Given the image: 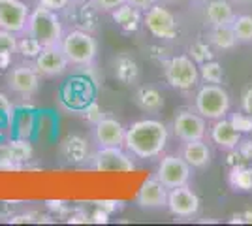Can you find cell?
<instances>
[{"instance_id": "obj_1", "label": "cell", "mask_w": 252, "mask_h": 226, "mask_svg": "<svg viewBox=\"0 0 252 226\" xmlns=\"http://www.w3.org/2000/svg\"><path fill=\"white\" fill-rule=\"evenodd\" d=\"M168 143V127L157 119H141L126 129L125 149L141 161L162 155Z\"/></svg>"}, {"instance_id": "obj_2", "label": "cell", "mask_w": 252, "mask_h": 226, "mask_svg": "<svg viewBox=\"0 0 252 226\" xmlns=\"http://www.w3.org/2000/svg\"><path fill=\"white\" fill-rule=\"evenodd\" d=\"M25 32L31 38H34L42 47L61 45L64 38V31L61 17H59V11H53L38 4L29 15V23H27Z\"/></svg>"}, {"instance_id": "obj_3", "label": "cell", "mask_w": 252, "mask_h": 226, "mask_svg": "<svg viewBox=\"0 0 252 226\" xmlns=\"http://www.w3.org/2000/svg\"><path fill=\"white\" fill-rule=\"evenodd\" d=\"M61 47L70 66L75 68H89L94 65L98 57V42L93 38V34L85 31H70L64 34Z\"/></svg>"}, {"instance_id": "obj_4", "label": "cell", "mask_w": 252, "mask_h": 226, "mask_svg": "<svg viewBox=\"0 0 252 226\" xmlns=\"http://www.w3.org/2000/svg\"><path fill=\"white\" fill-rule=\"evenodd\" d=\"M230 106L231 100L228 91L217 83H205L200 87L194 98V109L207 121H219L226 117L230 113Z\"/></svg>"}, {"instance_id": "obj_5", "label": "cell", "mask_w": 252, "mask_h": 226, "mask_svg": "<svg viewBox=\"0 0 252 226\" xmlns=\"http://www.w3.org/2000/svg\"><path fill=\"white\" fill-rule=\"evenodd\" d=\"M162 72L169 85L177 91H190L200 81V66L189 55H175L162 63Z\"/></svg>"}, {"instance_id": "obj_6", "label": "cell", "mask_w": 252, "mask_h": 226, "mask_svg": "<svg viewBox=\"0 0 252 226\" xmlns=\"http://www.w3.org/2000/svg\"><path fill=\"white\" fill-rule=\"evenodd\" d=\"M40 77L42 75L36 70L34 63L32 65L21 63V65H15L8 72L6 85H8V89L15 97L23 98V100H29V98H32L40 91Z\"/></svg>"}, {"instance_id": "obj_7", "label": "cell", "mask_w": 252, "mask_h": 226, "mask_svg": "<svg viewBox=\"0 0 252 226\" xmlns=\"http://www.w3.org/2000/svg\"><path fill=\"white\" fill-rule=\"evenodd\" d=\"M190 175H192V166L177 155L164 157L157 168V179L168 189L189 185Z\"/></svg>"}, {"instance_id": "obj_8", "label": "cell", "mask_w": 252, "mask_h": 226, "mask_svg": "<svg viewBox=\"0 0 252 226\" xmlns=\"http://www.w3.org/2000/svg\"><path fill=\"white\" fill-rule=\"evenodd\" d=\"M143 25L147 31L158 40H173L177 34V19L171 11L162 4H153L145 10Z\"/></svg>"}, {"instance_id": "obj_9", "label": "cell", "mask_w": 252, "mask_h": 226, "mask_svg": "<svg viewBox=\"0 0 252 226\" xmlns=\"http://www.w3.org/2000/svg\"><path fill=\"white\" fill-rule=\"evenodd\" d=\"M94 100V87L85 77H72L68 79L61 89V102L64 108L74 109H87Z\"/></svg>"}, {"instance_id": "obj_10", "label": "cell", "mask_w": 252, "mask_h": 226, "mask_svg": "<svg viewBox=\"0 0 252 226\" xmlns=\"http://www.w3.org/2000/svg\"><path fill=\"white\" fill-rule=\"evenodd\" d=\"M205 121L207 119L201 117L196 109L194 111L192 109H181L173 119V134L183 143L203 140L205 134H207V123Z\"/></svg>"}, {"instance_id": "obj_11", "label": "cell", "mask_w": 252, "mask_h": 226, "mask_svg": "<svg viewBox=\"0 0 252 226\" xmlns=\"http://www.w3.org/2000/svg\"><path fill=\"white\" fill-rule=\"evenodd\" d=\"M91 161L98 172H132L136 168L132 155L123 147H98Z\"/></svg>"}, {"instance_id": "obj_12", "label": "cell", "mask_w": 252, "mask_h": 226, "mask_svg": "<svg viewBox=\"0 0 252 226\" xmlns=\"http://www.w3.org/2000/svg\"><path fill=\"white\" fill-rule=\"evenodd\" d=\"M31 8L23 0H0V29L13 34L27 31Z\"/></svg>"}, {"instance_id": "obj_13", "label": "cell", "mask_w": 252, "mask_h": 226, "mask_svg": "<svg viewBox=\"0 0 252 226\" xmlns=\"http://www.w3.org/2000/svg\"><path fill=\"white\" fill-rule=\"evenodd\" d=\"M169 213L179 219H192L200 211V198L189 187H175L169 189L168 193V205Z\"/></svg>"}, {"instance_id": "obj_14", "label": "cell", "mask_w": 252, "mask_h": 226, "mask_svg": "<svg viewBox=\"0 0 252 226\" xmlns=\"http://www.w3.org/2000/svg\"><path fill=\"white\" fill-rule=\"evenodd\" d=\"M93 136L98 147H125L126 129L115 117H100L94 123Z\"/></svg>"}, {"instance_id": "obj_15", "label": "cell", "mask_w": 252, "mask_h": 226, "mask_svg": "<svg viewBox=\"0 0 252 226\" xmlns=\"http://www.w3.org/2000/svg\"><path fill=\"white\" fill-rule=\"evenodd\" d=\"M34 66L43 77H59L68 70V59L64 55L61 45H53V47H42V51L36 55Z\"/></svg>"}, {"instance_id": "obj_16", "label": "cell", "mask_w": 252, "mask_h": 226, "mask_svg": "<svg viewBox=\"0 0 252 226\" xmlns=\"http://www.w3.org/2000/svg\"><path fill=\"white\" fill-rule=\"evenodd\" d=\"M168 193L169 189L155 179H147L145 183L139 187L136 196V204L141 209H158V207H166L168 205Z\"/></svg>"}, {"instance_id": "obj_17", "label": "cell", "mask_w": 252, "mask_h": 226, "mask_svg": "<svg viewBox=\"0 0 252 226\" xmlns=\"http://www.w3.org/2000/svg\"><path fill=\"white\" fill-rule=\"evenodd\" d=\"M211 140L217 147H220L224 151L235 149L241 141V132L231 125L230 119L222 117L219 121H215L213 129H211Z\"/></svg>"}, {"instance_id": "obj_18", "label": "cell", "mask_w": 252, "mask_h": 226, "mask_svg": "<svg viewBox=\"0 0 252 226\" xmlns=\"http://www.w3.org/2000/svg\"><path fill=\"white\" fill-rule=\"evenodd\" d=\"M181 157L189 162L192 168H207L211 164V149L207 147V143H203V140L196 141H187L183 145Z\"/></svg>"}, {"instance_id": "obj_19", "label": "cell", "mask_w": 252, "mask_h": 226, "mask_svg": "<svg viewBox=\"0 0 252 226\" xmlns=\"http://www.w3.org/2000/svg\"><path fill=\"white\" fill-rule=\"evenodd\" d=\"M61 157L68 164H83L89 159V143L81 136H68L61 145Z\"/></svg>"}, {"instance_id": "obj_20", "label": "cell", "mask_w": 252, "mask_h": 226, "mask_svg": "<svg viewBox=\"0 0 252 226\" xmlns=\"http://www.w3.org/2000/svg\"><path fill=\"white\" fill-rule=\"evenodd\" d=\"M134 104L145 113H160L164 108V98L155 87H139L134 93Z\"/></svg>"}, {"instance_id": "obj_21", "label": "cell", "mask_w": 252, "mask_h": 226, "mask_svg": "<svg viewBox=\"0 0 252 226\" xmlns=\"http://www.w3.org/2000/svg\"><path fill=\"white\" fill-rule=\"evenodd\" d=\"M235 17L233 8L226 0H209L205 4V21L211 27H220V25H231Z\"/></svg>"}, {"instance_id": "obj_22", "label": "cell", "mask_w": 252, "mask_h": 226, "mask_svg": "<svg viewBox=\"0 0 252 226\" xmlns=\"http://www.w3.org/2000/svg\"><path fill=\"white\" fill-rule=\"evenodd\" d=\"M113 75L123 85H134L139 79V66L128 55H119L113 59Z\"/></svg>"}, {"instance_id": "obj_23", "label": "cell", "mask_w": 252, "mask_h": 226, "mask_svg": "<svg viewBox=\"0 0 252 226\" xmlns=\"http://www.w3.org/2000/svg\"><path fill=\"white\" fill-rule=\"evenodd\" d=\"M111 13H113L115 23L125 32H136L137 29H139V23L143 21L141 19V10H137V8L126 4V2L123 6H119L117 10L111 11Z\"/></svg>"}, {"instance_id": "obj_24", "label": "cell", "mask_w": 252, "mask_h": 226, "mask_svg": "<svg viewBox=\"0 0 252 226\" xmlns=\"http://www.w3.org/2000/svg\"><path fill=\"white\" fill-rule=\"evenodd\" d=\"M207 40L209 43L219 49V51H230L237 45V38L233 34L231 25H220V27H211L209 34H207Z\"/></svg>"}, {"instance_id": "obj_25", "label": "cell", "mask_w": 252, "mask_h": 226, "mask_svg": "<svg viewBox=\"0 0 252 226\" xmlns=\"http://www.w3.org/2000/svg\"><path fill=\"white\" fill-rule=\"evenodd\" d=\"M231 29L239 43H252V15H235Z\"/></svg>"}, {"instance_id": "obj_26", "label": "cell", "mask_w": 252, "mask_h": 226, "mask_svg": "<svg viewBox=\"0 0 252 226\" xmlns=\"http://www.w3.org/2000/svg\"><path fill=\"white\" fill-rule=\"evenodd\" d=\"M200 66V77L205 81V83H217V85H220L222 79H224V70H222L220 63H217V61H205V63H201Z\"/></svg>"}, {"instance_id": "obj_27", "label": "cell", "mask_w": 252, "mask_h": 226, "mask_svg": "<svg viewBox=\"0 0 252 226\" xmlns=\"http://www.w3.org/2000/svg\"><path fill=\"white\" fill-rule=\"evenodd\" d=\"M17 34L0 29V61H10L13 53H17Z\"/></svg>"}, {"instance_id": "obj_28", "label": "cell", "mask_w": 252, "mask_h": 226, "mask_svg": "<svg viewBox=\"0 0 252 226\" xmlns=\"http://www.w3.org/2000/svg\"><path fill=\"white\" fill-rule=\"evenodd\" d=\"M230 183L235 191H252V168H233Z\"/></svg>"}, {"instance_id": "obj_29", "label": "cell", "mask_w": 252, "mask_h": 226, "mask_svg": "<svg viewBox=\"0 0 252 226\" xmlns=\"http://www.w3.org/2000/svg\"><path fill=\"white\" fill-rule=\"evenodd\" d=\"M13 117H15V109H13L11 100L4 93H0V130L11 127Z\"/></svg>"}, {"instance_id": "obj_30", "label": "cell", "mask_w": 252, "mask_h": 226, "mask_svg": "<svg viewBox=\"0 0 252 226\" xmlns=\"http://www.w3.org/2000/svg\"><path fill=\"white\" fill-rule=\"evenodd\" d=\"M190 57L201 65V63H205V61H211V43H205V42H196L192 43V47H190Z\"/></svg>"}, {"instance_id": "obj_31", "label": "cell", "mask_w": 252, "mask_h": 226, "mask_svg": "<svg viewBox=\"0 0 252 226\" xmlns=\"http://www.w3.org/2000/svg\"><path fill=\"white\" fill-rule=\"evenodd\" d=\"M17 51L23 53L25 57H34V59H36V55L42 51V45L27 34V38H25L23 42H19V45H17Z\"/></svg>"}, {"instance_id": "obj_32", "label": "cell", "mask_w": 252, "mask_h": 226, "mask_svg": "<svg viewBox=\"0 0 252 226\" xmlns=\"http://www.w3.org/2000/svg\"><path fill=\"white\" fill-rule=\"evenodd\" d=\"M230 121L239 132H252V115H249V113H245V111L243 113H235Z\"/></svg>"}, {"instance_id": "obj_33", "label": "cell", "mask_w": 252, "mask_h": 226, "mask_svg": "<svg viewBox=\"0 0 252 226\" xmlns=\"http://www.w3.org/2000/svg\"><path fill=\"white\" fill-rule=\"evenodd\" d=\"M126 0H91V4L102 11H113L119 6H123Z\"/></svg>"}, {"instance_id": "obj_34", "label": "cell", "mask_w": 252, "mask_h": 226, "mask_svg": "<svg viewBox=\"0 0 252 226\" xmlns=\"http://www.w3.org/2000/svg\"><path fill=\"white\" fill-rule=\"evenodd\" d=\"M36 2L43 8H49L53 11H61L70 4V0H36Z\"/></svg>"}, {"instance_id": "obj_35", "label": "cell", "mask_w": 252, "mask_h": 226, "mask_svg": "<svg viewBox=\"0 0 252 226\" xmlns=\"http://www.w3.org/2000/svg\"><path fill=\"white\" fill-rule=\"evenodd\" d=\"M241 106H243V111H245V113L252 115V87H249V89L245 91L243 100H241Z\"/></svg>"}, {"instance_id": "obj_36", "label": "cell", "mask_w": 252, "mask_h": 226, "mask_svg": "<svg viewBox=\"0 0 252 226\" xmlns=\"http://www.w3.org/2000/svg\"><path fill=\"white\" fill-rule=\"evenodd\" d=\"M126 4H130V6H134L137 10H149L153 4H155V0H126Z\"/></svg>"}, {"instance_id": "obj_37", "label": "cell", "mask_w": 252, "mask_h": 226, "mask_svg": "<svg viewBox=\"0 0 252 226\" xmlns=\"http://www.w3.org/2000/svg\"><path fill=\"white\" fill-rule=\"evenodd\" d=\"M233 223H247V225H252V211H245V213L235 215L233 217Z\"/></svg>"}, {"instance_id": "obj_38", "label": "cell", "mask_w": 252, "mask_h": 226, "mask_svg": "<svg viewBox=\"0 0 252 226\" xmlns=\"http://www.w3.org/2000/svg\"><path fill=\"white\" fill-rule=\"evenodd\" d=\"M237 147H245V149H249V151H241L243 153V157L245 159H252V141H239V145Z\"/></svg>"}, {"instance_id": "obj_39", "label": "cell", "mask_w": 252, "mask_h": 226, "mask_svg": "<svg viewBox=\"0 0 252 226\" xmlns=\"http://www.w3.org/2000/svg\"><path fill=\"white\" fill-rule=\"evenodd\" d=\"M233 2H239V4H252V0H233Z\"/></svg>"}]
</instances>
